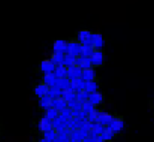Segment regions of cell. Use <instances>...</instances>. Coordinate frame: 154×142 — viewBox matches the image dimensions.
<instances>
[{
  "mask_svg": "<svg viewBox=\"0 0 154 142\" xmlns=\"http://www.w3.org/2000/svg\"><path fill=\"white\" fill-rule=\"evenodd\" d=\"M52 107L57 109V111H59L61 112L62 111L68 108V103L63 97L55 98L52 100Z\"/></svg>",
  "mask_w": 154,
  "mask_h": 142,
  "instance_id": "16",
  "label": "cell"
},
{
  "mask_svg": "<svg viewBox=\"0 0 154 142\" xmlns=\"http://www.w3.org/2000/svg\"><path fill=\"white\" fill-rule=\"evenodd\" d=\"M42 80H43L42 83H44L45 84H46L47 86H49L51 88L53 87L55 85L57 78L56 77L55 74L52 72V73H46V74H44Z\"/></svg>",
  "mask_w": 154,
  "mask_h": 142,
  "instance_id": "20",
  "label": "cell"
},
{
  "mask_svg": "<svg viewBox=\"0 0 154 142\" xmlns=\"http://www.w3.org/2000/svg\"><path fill=\"white\" fill-rule=\"evenodd\" d=\"M59 115H60L59 111H57L53 107H51V108L45 111V117H46L47 118H49L50 120L52 121L55 120L56 118H57L59 117Z\"/></svg>",
  "mask_w": 154,
  "mask_h": 142,
  "instance_id": "25",
  "label": "cell"
},
{
  "mask_svg": "<svg viewBox=\"0 0 154 142\" xmlns=\"http://www.w3.org/2000/svg\"><path fill=\"white\" fill-rule=\"evenodd\" d=\"M91 45L94 47L95 49H100L103 46H104V39H103V36L100 33H92L91 35Z\"/></svg>",
  "mask_w": 154,
  "mask_h": 142,
  "instance_id": "6",
  "label": "cell"
},
{
  "mask_svg": "<svg viewBox=\"0 0 154 142\" xmlns=\"http://www.w3.org/2000/svg\"><path fill=\"white\" fill-rule=\"evenodd\" d=\"M68 50V42L65 40H57L53 44V53L55 54H67Z\"/></svg>",
  "mask_w": 154,
  "mask_h": 142,
  "instance_id": "8",
  "label": "cell"
},
{
  "mask_svg": "<svg viewBox=\"0 0 154 142\" xmlns=\"http://www.w3.org/2000/svg\"><path fill=\"white\" fill-rule=\"evenodd\" d=\"M38 130L42 133L48 132L51 129H53V125H52V121L50 120L49 118H47L46 117H43L40 118V120L38 122Z\"/></svg>",
  "mask_w": 154,
  "mask_h": 142,
  "instance_id": "11",
  "label": "cell"
},
{
  "mask_svg": "<svg viewBox=\"0 0 154 142\" xmlns=\"http://www.w3.org/2000/svg\"><path fill=\"white\" fill-rule=\"evenodd\" d=\"M34 94L38 98H42L45 95H48L50 91V87L47 86L46 84H45L44 83H40L38 85H36V87L34 88Z\"/></svg>",
  "mask_w": 154,
  "mask_h": 142,
  "instance_id": "14",
  "label": "cell"
},
{
  "mask_svg": "<svg viewBox=\"0 0 154 142\" xmlns=\"http://www.w3.org/2000/svg\"><path fill=\"white\" fill-rule=\"evenodd\" d=\"M91 35H92V33L89 30L83 29V30H81L78 32L75 39L80 44H82V45H84V44H90L91 45V42H90Z\"/></svg>",
  "mask_w": 154,
  "mask_h": 142,
  "instance_id": "5",
  "label": "cell"
},
{
  "mask_svg": "<svg viewBox=\"0 0 154 142\" xmlns=\"http://www.w3.org/2000/svg\"><path fill=\"white\" fill-rule=\"evenodd\" d=\"M39 142H51L50 141H48V140H46V139H42L41 141H39Z\"/></svg>",
  "mask_w": 154,
  "mask_h": 142,
  "instance_id": "33",
  "label": "cell"
},
{
  "mask_svg": "<svg viewBox=\"0 0 154 142\" xmlns=\"http://www.w3.org/2000/svg\"><path fill=\"white\" fill-rule=\"evenodd\" d=\"M104 126L101 125L99 123H92L91 124V128H90V130L89 131L92 133V135L94 136H97V135H100L101 133L104 129Z\"/></svg>",
  "mask_w": 154,
  "mask_h": 142,
  "instance_id": "23",
  "label": "cell"
},
{
  "mask_svg": "<svg viewBox=\"0 0 154 142\" xmlns=\"http://www.w3.org/2000/svg\"><path fill=\"white\" fill-rule=\"evenodd\" d=\"M62 97L66 100L68 103V107L72 109L74 107V106L76 103V92L71 89L70 88L63 90V94H62Z\"/></svg>",
  "mask_w": 154,
  "mask_h": 142,
  "instance_id": "3",
  "label": "cell"
},
{
  "mask_svg": "<svg viewBox=\"0 0 154 142\" xmlns=\"http://www.w3.org/2000/svg\"><path fill=\"white\" fill-rule=\"evenodd\" d=\"M82 70L79 68L77 66H73L67 68V78L69 79L70 81L74 79L80 78L82 76Z\"/></svg>",
  "mask_w": 154,
  "mask_h": 142,
  "instance_id": "13",
  "label": "cell"
},
{
  "mask_svg": "<svg viewBox=\"0 0 154 142\" xmlns=\"http://www.w3.org/2000/svg\"><path fill=\"white\" fill-rule=\"evenodd\" d=\"M99 110L94 108L93 111H91L88 114V120L90 123H96L97 122V118L99 116Z\"/></svg>",
  "mask_w": 154,
  "mask_h": 142,
  "instance_id": "29",
  "label": "cell"
},
{
  "mask_svg": "<svg viewBox=\"0 0 154 142\" xmlns=\"http://www.w3.org/2000/svg\"><path fill=\"white\" fill-rule=\"evenodd\" d=\"M56 77L57 79H62V78H64L67 77V67L64 66L63 65H58V66H56V69L54 72Z\"/></svg>",
  "mask_w": 154,
  "mask_h": 142,
  "instance_id": "22",
  "label": "cell"
},
{
  "mask_svg": "<svg viewBox=\"0 0 154 142\" xmlns=\"http://www.w3.org/2000/svg\"><path fill=\"white\" fill-rule=\"evenodd\" d=\"M104 53L101 49H94V53L90 56V60L92 63V66L99 67L104 65Z\"/></svg>",
  "mask_w": 154,
  "mask_h": 142,
  "instance_id": "4",
  "label": "cell"
},
{
  "mask_svg": "<svg viewBox=\"0 0 154 142\" xmlns=\"http://www.w3.org/2000/svg\"><path fill=\"white\" fill-rule=\"evenodd\" d=\"M82 44H80L76 39H73L71 41L68 42L67 54L77 58L82 54Z\"/></svg>",
  "mask_w": 154,
  "mask_h": 142,
  "instance_id": "2",
  "label": "cell"
},
{
  "mask_svg": "<svg viewBox=\"0 0 154 142\" xmlns=\"http://www.w3.org/2000/svg\"><path fill=\"white\" fill-rule=\"evenodd\" d=\"M124 126H125V123L122 117H114L107 127L114 132L115 135H116L121 133L122 130L124 129Z\"/></svg>",
  "mask_w": 154,
  "mask_h": 142,
  "instance_id": "1",
  "label": "cell"
},
{
  "mask_svg": "<svg viewBox=\"0 0 154 142\" xmlns=\"http://www.w3.org/2000/svg\"><path fill=\"white\" fill-rule=\"evenodd\" d=\"M113 117H114L113 115H111L109 112H105V111H99V116H98L96 123H99L104 127H107L108 124L111 122V120L113 119Z\"/></svg>",
  "mask_w": 154,
  "mask_h": 142,
  "instance_id": "10",
  "label": "cell"
},
{
  "mask_svg": "<svg viewBox=\"0 0 154 142\" xmlns=\"http://www.w3.org/2000/svg\"><path fill=\"white\" fill-rule=\"evenodd\" d=\"M52 100H53V99L51 98L50 95H45L44 97L39 99L38 104L42 109L46 111L51 107H52Z\"/></svg>",
  "mask_w": 154,
  "mask_h": 142,
  "instance_id": "18",
  "label": "cell"
},
{
  "mask_svg": "<svg viewBox=\"0 0 154 142\" xmlns=\"http://www.w3.org/2000/svg\"><path fill=\"white\" fill-rule=\"evenodd\" d=\"M88 94L85 90H81L76 92V101L82 103L84 101L88 100Z\"/></svg>",
  "mask_w": 154,
  "mask_h": 142,
  "instance_id": "30",
  "label": "cell"
},
{
  "mask_svg": "<svg viewBox=\"0 0 154 142\" xmlns=\"http://www.w3.org/2000/svg\"><path fill=\"white\" fill-rule=\"evenodd\" d=\"M88 100L95 107L97 106H99V105L103 102V100H104V95H103V94L101 93V92H99V91L94 92V93L89 94H88Z\"/></svg>",
  "mask_w": 154,
  "mask_h": 142,
  "instance_id": "12",
  "label": "cell"
},
{
  "mask_svg": "<svg viewBox=\"0 0 154 142\" xmlns=\"http://www.w3.org/2000/svg\"><path fill=\"white\" fill-rule=\"evenodd\" d=\"M85 83H86L83 81L82 79L80 77V78H77V79H74L70 81V88L73 89L74 91L78 92V91H81V90H84V87H85Z\"/></svg>",
  "mask_w": 154,
  "mask_h": 142,
  "instance_id": "17",
  "label": "cell"
},
{
  "mask_svg": "<svg viewBox=\"0 0 154 142\" xmlns=\"http://www.w3.org/2000/svg\"><path fill=\"white\" fill-rule=\"evenodd\" d=\"M63 57H64V55H63V54H55V53H53V55H51V60L55 64L56 66H58V65H61L63 63Z\"/></svg>",
  "mask_w": 154,
  "mask_h": 142,
  "instance_id": "28",
  "label": "cell"
},
{
  "mask_svg": "<svg viewBox=\"0 0 154 142\" xmlns=\"http://www.w3.org/2000/svg\"><path fill=\"white\" fill-rule=\"evenodd\" d=\"M55 138H56V132L54 129H51V130H50V131L45 132V139L48 140V141H51L55 140Z\"/></svg>",
  "mask_w": 154,
  "mask_h": 142,
  "instance_id": "32",
  "label": "cell"
},
{
  "mask_svg": "<svg viewBox=\"0 0 154 142\" xmlns=\"http://www.w3.org/2000/svg\"><path fill=\"white\" fill-rule=\"evenodd\" d=\"M62 94H63V90L57 86H53V87L50 88V91L48 95H50L52 99L58 98V97H62Z\"/></svg>",
  "mask_w": 154,
  "mask_h": 142,
  "instance_id": "26",
  "label": "cell"
},
{
  "mask_svg": "<svg viewBox=\"0 0 154 142\" xmlns=\"http://www.w3.org/2000/svg\"><path fill=\"white\" fill-rule=\"evenodd\" d=\"M75 66H78L79 68H81L82 70L93 67L92 66V63H91V60H90V57H86V56H82V55H80L79 57L76 58Z\"/></svg>",
  "mask_w": 154,
  "mask_h": 142,
  "instance_id": "15",
  "label": "cell"
},
{
  "mask_svg": "<svg viewBox=\"0 0 154 142\" xmlns=\"http://www.w3.org/2000/svg\"><path fill=\"white\" fill-rule=\"evenodd\" d=\"M56 66H57L51 60V59H45V60H43L40 62L39 69L44 74L52 73L55 71Z\"/></svg>",
  "mask_w": 154,
  "mask_h": 142,
  "instance_id": "7",
  "label": "cell"
},
{
  "mask_svg": "<svg viewBox=\"0 0 154 142\" xmlns=\"http://www.w3.org/2000/svg\"><path fill=\"white\" fill-rule=\"evenodd\" d=\"M81 78H82L85 83L96 80V78H97V73H96L95 68L91 67V68H88V69H84V70H82Z\"/></svg>",
  "mask_w": 154,
  "mask_h": 142,
  "instance_id": "9",
  "label": "cell"
},
{
  "mask_svg": "<svg viewBox=\"0 0 154 142\" xmlns=\"http://www.w3.org/2000/svg\"><path fill=\"white\" fill-rule=\"evenodd\" d=\"M94 49H95L92 45H90V44H84L82 47V54H81V55L86 56V57H90L92 55V54L94 53Z\"/></svg>",
  "mask_w": 154,
  "mask_h": 142,
  "instance_id": "27",
  "label": "cell"
},
{
  "mask_svg": "<svg viewBox=\"0 0 154 142\" xmlns=\"http://www.w3.org/2000/svg\"><path fill=\"white\" fill-rule=\"evenodd\" d=\"M75 62H76V57L72 56V55H69V54H65L64 57H63V60L62 65H63V66H66L67 68H68V67L75 66Z\"/></svg>",
  "mask_w": 154,
  "mask_h": 142,
  "instance_id": "24",
  "label": "cell"
},
{
  "mask_svg": "<svg viewBox=\"0 0 154 142\" xmlns=\"http://www.w3.org/2000/svg\"><path fill=\"white\" fill-rule=\"evenodd\" d=\"M82 111L84 112H86L87 114H88L91 111H93L95 108L88 100H86V101L82 102Z\"/></svg>",
  "mask_w": 154,
  "mask_h": 142,
  "instance_id": "31",
  "label": "cell"
},
{
  "mask_svg": "<svg viewBox=\"0 0 154 142\" xmlns=\"http://www.w3.org/2000/svg\"><path fill=\"white\" fill-rule=\"evenodd\" d=\"M100 136L105 142H110V141L113 140V138L115 136V134L108 127H105L103 131L101 133V135H100Z\"/></svg>",
  "mask_w": 154,
  "mask_h": 142,
  "instance_id": "21",
  "label": "cell"
},
{
  "mask_svg": "<svg viewBox=\"0 0 154 142\" xmlns=\"http://www.w3.org/2000/svg\"><path fill=\"white\" fill-rule=\"evenodd\" d=\"M99 88V83L97 82V80H94V81H90V82L86 83L85 87H84V90L89 94L97 92Z\"/></svg>",
  "mask_w": 154,
  "mask_h": 142,
  "instance_id": "19",
  "label": "cell"
}]
</instances>
